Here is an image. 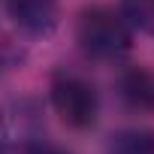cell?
Wrapping results in <instances>:
<instances>
[{
  "instance_id": "7",
  "label": "cell",
  "mask_w": 154,
  "mask_h": 154,
  "mask_svg": "<svg viewBox=\"0 0 154 154\" xmlns=\"http://www.w3.org/2000/svg\"><path fill=\"white\" fill-rule=\"evenodd\" d=\"M121 12L130 27H139L154 36V0H121Z\"/></svg>"
},
{
  "instance_id": "8",
  "label": "cell",
  "mask_w": 154,
  "mask_h": 154,
  "mask_svg": "<svg viewBox=\"0 0 154 154\" xmlns=\"http://www.w3.org/2000/svg\"><path fill=\"white\" fill-rule=\"evenodd\" d=\"M24 154H63L57 145H51V142H45V139H39V142H33V145H27V148H21Z\"/></svg>"
},
{
  "instance_id": "1",
  "label": "cell",
  "mask_w": 154,
  "mask_h": 154,
  "mask_svg": "<svg viewBox=\"0 0 154 154\" xmlns=\"http://www.w3.org/2000/svg\"><path fill=\"white\" fill-rule=\"evenodd\" d=\"M75 39H79V45L88 57L118 60L133 45V27L121 9H112L106 3H94V6H85L79 12Z\"/></svg>"
},
{
  "instance_id": "6",
  "label": "cell",
  "mask_w": 154,
  "mask_h": 154,
  "mask_svg": "<svg viewBox=\"0 0 154 154\" xmlns=\"http://www.w3.org/2000/svg\"><path fill=\"white\" fill-rule=\"evenodd\" d=\"M109 154H154V133L124 130V133L112 136Z\"/></svg>"
},
{
  "instance_id": "4",
  "label": "cell",
  "mask_w": 154,
  "mask_h": 154,
  "mask_svg": "<svg viewBox=\"0 0 154 154\" xmlns=\"http://www.w3.org/2000/svg\"><path fill=\"white\" fill-rule=\"evenodd\" d=\"M57 3L60 0H6L9 18L30 36L48 33L57 21Z\"/></svg>"
},
{
  "instance_id": "5",
  "label": "cell",
  "mask_w": 154,
  "mask_h": 154,
  "mask_svg": "<svg viewBox=\"0 0 154 154\" xmlns=\"http://www.w3.org/2000/svg\"><path fill=\"white\" fill-rule=\"evenodd\" d=\"M121 94L136 112H154V72L145 66H133L121 79Z\"/></svg>"
},
{
  "instance_id": "3",
  "label": "cell",
  "mask_w": 154,
  "mask_h": 154,
  "mask_svg": "<svg viewBox=\"0 0 154 154\" xmlns=\"http://www.w3.org/2000/svg\"><path fill=\"white\" fill-rule=\"evenodd\" d=\"M0 133L9 142L27 148L33 142H39L45 136V121H42V109L33 97H15L3 106L0 112Z\"/></svg>"
},
{
  "instance_id": "2",
  "label": "cell",
  "mask_w": 154,
  "mask_h": 154,
  "mask_svg": "<svg viewBox=\"0 0 154 154\" xmlns=\"http://www.w3.org/2000/svg\"><path fill=\"white\" fill-rule=\"evenodd\" d=\"M48 97H51V109L69 130L94 127L97 112H100V97L88 79H82L75 72H57L51 79Z\"/></svg>"
}]
</instances>
